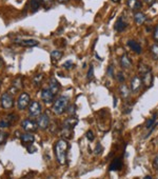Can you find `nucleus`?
<instances>
[{
  "label": "nucleus",
  "mask_w": 158,
  "mask_h": 179,
  "mask_svg": "<svg viewBox=\"0 0 158 179\" xmlns=\"http://www.w3.org/2000/svg\"><path fill=\"white\" fill-rule=\"evenodd\" d=\"M143 179H152V177H151V176H145Z\"/></svg>",
  "instance_id": "obj_40"
},
{
  "label": "nucleus",
  "mask_w": 158,
  "mask_h": 179,
  "mask_svg": "<svg viewBox=\"0 0 158 179\" xmlns=\"http://www.w3.org/2000/svg\"><path fill=\"white\" fill-rule=\"evenodd\" d=\"M20 139L23 144H28V143H32L35 141V136L31 133H24L23 135H21Z\"/></svg>",
  "instance_id": "obj_18"
},
{
  "label": "nucleus",
  "mask_w": 158,
  "mask_h": 179,
  "mask_svg": "<svg viewBox=\"0 0 158 179\" xmlns=\"http://www.w3.org/2000/svg\"><path fill=\"white\" fill-rule=\"evenodd\" d=\"M42 79H43V74H38V75H36L35 77L33 78V84L38 87V85H40V83L42 82Z\"/></svg>",
  "instance_id": "obj_25"
},
{
  "label": "nucleus",
  "mask_w": 158,
  "mask_h": 179,
  "mask_svg": "<svg viewBox=\"0 0 158 179\" xmlns=\"http://www.w3.org/2000/svg\"><path fill=\"white\" fill-rule=\"evenodd\" d=\"M134 19H135V22L140 25V24H143V23L145 22V20H147V16H145V14L141 13V12H138V13L134 14Z\"/></svg>",
  "instance_id": "obj_21"
},
{
  "label": "nucleus",
  "mask_w": 158,
  "mask_h": 179,
  "mask_svg": "<svg viewBox=\"0 0 158 179\" xmlns=\"http://www.w3.org/2000/svg\"><path fill=\"white\" fill-rule=\"evenodd\" d=\"M14 41L19 45H22V47H36V45L39 44V42L35 39H16Z\"/></svg>",
  "instance_id": "obj_11"
},
{
  "label": "nucleus",
  "mask_w": 158,
  "mask_h": 179,
  "mask_svg": "<svg viewBox=\"0 0 158 179\" xmlns=\"http://www.w3.org/2000/svg\"><path fill=\"white\" fill-rule=\"evenodd\" d=\"M40 6H41V0H30V6L32 12H36L39 9Z\"/></svg>",
  "instance_id": "obj_23"
},
{
  "label": "nucleus",
  "mask_w": 158,
  "mask_h": 179,
  "mask_svg": "<svg viewBox=\"0 0 158 179\" xmlns=\"http://www.w3.org/2000/svg\"><path fill=\"white\" fill-rule=\"evenodd\" d=\"M119 91H120V94H121V96H122V98L126 99L130 96V90H129L126 84H123L122 83V84L119 87Z\"/></svg>",
  "instance_id": "obj_22"
},
{
  "label": "nucleus",
  "mask_w": 158,
  "mask_h": 179,
  "mask_svg": "<svg viewBox=\"0 0 158 179\" xmlns=\"http://www.w3.org/2000/svg\"><path fill=\"white\" fill-rule=\"evenodd\" d=\"M122 160L120 158H115L112 163L110 164V170L111 171H120L122 169Z\"/></svg>",
  "instance_id": "obj_17"
},
{
  "label": "nucleus",
  "mask_w": 158,
  "mask_h": 179,
  "mask_svg": "<svg viewBox=\"0 0 158 179\" xmlns=\"http://www.w3.org/2000/svg\"><path fill=\"white\" fill-rule=\"evenodd\" d=\"M85 137L88 138V141H93L94 140V134H93L92 131H88L87 134H85Z\"/></svg>",
  "instance_id": "obj_30"
},
{
  "label": "nucleus",
  "mask_w": 158,
  "mask_h": 179,
  "mask_svg": "<svg viewBox=\"0 0 158 179\" xmlns=\"http://www.w3.org/2000/svg\"><path fill=\"white\" fill-rule=\"evenodd\" d=\"M69 0H58L59 3H66V2H68Z\"/></svg>",
  "instance_id": "obj_39"
},
{
  "label": "nucleus",
  "mask_w": 158,
  "mask_h": 179,
  "mask_svg": "<svg viewBox=\"0 0 158 179\" xmlns=\"http://www.w3.org/2000/svg\"><path fill=\"white\" fill-rule=\"evenodd\" d=\"M113 2H115V3H117V2H120V0H112Z\"/></svg>",
  "instance_id": "obj_42"
},
{
  "label": "nucleus",
  "mask_w": 158,
  "mask_h": 179,
  "mask_svg": "<svg viewBox=\"0 0 158 179\" xmlns=\"http://www.w3.org/2000/svg\"><path fill=\"white\" fill-rule=\"evenodd\" d=\"M142 75V78H141V82L143 83V85H145V88H151L153 84V74H152V71L148 70L147 72H145V73L141 74Z\"/></svg>",
  "instance_id": "obj_9"
},
{
  "label": "nucleus",
  "mask_w": 158,
  "mask_h": 179,
  "mask_svg": "<svg viewBox=\"0 0 158 179\" xmlns=\"http://www.w3.org/2000/svg\"><path fill=\"white\" fill-rule=\"evenodd\" d=\"M72 66H73V62H72V61H66V62H64L63 63V68L64 69H71Z\"/></svg>",
  "instance_id": "obj_33"
},
{
  "label": "nucleus",
  "mask_w": 158,
  "mask_h": 179,
  "mask_svg": "<svg viewBox=\"0 0 158 179\" xmlns=\"http://www.w3.org/2000/svg\"><path fill=\"white\" fill-rule=\"evenodd\" d=\"M107 75L111 76V77H113V65H110L109 68H107Z\"/></svg>",
  "instance_id": "obj_35"
},
{
  "label": "nucleus",
  "mask_w": 158,
  "mask_h": 179,
  "mask_svg": "<svg viewBox=\"0 0 158 179\" xmlns=\"http://www.w3.org/2000/svg\"><path fill=\"white\" fill-rule=\"evenodd\" d=\"M126 4L132 11H138L142 8V2L140 0H126Z\"/></svg>",
  "instance_id": "obj_16"
},
{
  "label": "nucleus",
  "mask_w": 158,
  "mask_h": 179,
  "mask_svg": "<svg viewBox=\"0 0 158 179\" xmlns=\"http://www.w3.org/2000/svg\"><path fill=\"white\" fill-rule=\"evenodd\" d=\"M38 128L42 129V130H45V129L47 128V126L50 125V118L49 116L47 115V114H42L41 116L39 117V119H38Z\"/></svg>",
  "instance_id": "obj_12"
},
{
  "label": "nucleus",
  "mask_w": 158,
  "mask_h": 179,
  "mask_svg": "<svg viewBox=\"0 0 158 179\" xmlns=\"http://www.w3.org/2000/svg\"><path fill=\"white\" fill-rule=\"evenodd\" d=\"M78 123V119L74 116L69 117L66 120H64L63 126H62V131H61V135L64 136L66 138H71L72 136V131L75 128L76 125Z\"/></svg>",
  "instance_id": "obj_3"
},
{
  "label": "nucleus",
  "mask_w": 158,
  "mask_h": 179,
  "mask_svg": "<svg viewBox=\"0 0 158 179\" xmlns=\"http://www.w3.org/2000/svg\"><path fill=\"white\" fill-rule=\"evenodd\" d=\"M14 106V98L11 93H3L1 96V106L3 109H11Z\"/></svg>",
  "instance_id": "obj_5"
},
{
  "label": "nucleus",
  "mask_w": 158,
  "mask_h": 179,
  "mask_svg": "<svg viewBox=\"0 0 158 179\" xmlns=\"http://www.w3.org/2000/svg\"><path fill=\"white\" fill-rule=\"evenodd\" d=\"M153 166H154L155 170L158 171V156L154 159V162H153Z\"/></svg>",
  "instance_id": "obj_36"
},
{
  "label": "nucleus",
  "mask_w": 158,
  "mask_h": 179,
  "mask_svg": "<svg viewBox=\"0 0 158 179\" xmlns=\"http://www.w3.org/2000/svg\"><path fill=\"white\" fill-rule=\"evenodd\" d=\"M141 84H142V82H141V79L138 77V76L133 77V79H132V81H131L132 92H134V93L138 92V91L140 90V88H141Z\"/></svg>",
  "instance_id": "obj_14"
},
{
  "label": "nucleus",
  "mask_w": 158,
  "mask_h": 179,
  "mask_svg": "<svg viewBox=\"0 0 158 179\" xmlns=\"http://www.w3.org/2000/svg\"><path fill=\"white\" fill-rule=\"evenodd\" d=\"M59 89H60V84L58 83V81L55 79V78H52L49 82V90L56 96L59 92Z\"/></svg>",
  "instance_id": "obj_13"
},
{
  "label": "nucleus",
  "mask_w": 158,
  "mask_h": 179,
  "mask_svg": "<svg viewBox=\"0 0 158 179\" xmlns=\"http://www.w3.org/2000/svg\"><path fill=\"white\" fill-rule=\"evenodd\" d=\"M0 85H1V81H0Z\"/></svg>",
  "instance_id": "obj_43"
},
{
  "label": "nucleus",
  "mask_w": 158,
  "mask_h": 179,
  "mask_svg": "<svg viewBox=\"0 0 158 179\" xmlns=\"http://www.w3.org/2000/svg\"><path fill=\"white\" fill-rule=\"evenodd\" d=\"M94 78V68H93L92 65L90 66V69H88V79H93Z\"/></svg>",
  "instance_id": "obj_28"
},
{
  "label": "nucleus",
  "mask_w": 158,
  "mask_h": 179,
  "mask_svg": "<svg viewBox=\"0 0 158 179\" xmlns=\"http://www.w3.org/2000/svg\"><path fill=\"white\" fill-rule=\"evenodd\" d=\"M62 57V52L61 51H53L51 53V59L54 62L58 61L59 59H61Z\"/></svg>",
  "instance_id": "obj_24"
},
{
  "label": "nucleus",
  "mask_w": 158,
  "mask_h": 179,
  "mask_svg": "<svg viewBox=\"0 0 158 179\" xmlns=\"http://www.w3.org/2000/svg\"><path fill=\"white\" fill-rule=\"evenodd\" d=\"M151 54L154 59H158V44H153L150 47Z\"/></svg>",
  "instance_id": "obj_26"
},
{
  "label": "nucleus",
  "mask_w": 158,
  "mask_h": 179,
  "mask_svg": "<svg viewBox=\"0 0 158 179\" xmlns=\"http://www.w3.org/2000/svg\"><path fill=\"white\" fill-rule=\"evenodd\" d=\"M53 2H54V0H41V3H43L47 6H50L51 4H53Z\"/></svg>",
  "instance_id": "obj_34"
},
{
  "label": "nucleus",
  "mask_w": 158,
  "mask_h": 179,
  "mask_svg": "<svg viewBox=\"0 0 158 179\" xmlns=\"http://www.w3.org/2000/svg\"><path fill=\"white\" fill-rule=\"evenodd\" d=\"M21 126L25 132H35L38 129L37 122L31 120V119H24V120L21 121Z\"/></svg>",
  "instance_id": "obj_8"
},
{
  "label": "nucleus",
  "mask_w": 158,
  "mask_h": 179,
  "mask_svg": "<svg viewBox=\"0 0 158 179\" xmlns=\"http://www.w3.org/2000/svg\"><path fill=\"white\" fill-rule=\"evenodd\" d=\"M36 151H37V150H36V147H32V145H31V147H28V153H35Z\"/></svg>",
  "instance_id": "obj_37"
},
{
  "label": "nucleus",
  "mask_w": 158,
  "mask_h": 179,
  "mask_svg": "<svg viewBox=\"0 0 158 179\" xmlns=\"http://www.w3.org/2000/svg\"><path fill=\"white\" fill-rule=\"evenodd\" d=\"M28 113L32 118H37L41 115V106L38 101H32L28 106Z\"/></svg>",
  "instance_id": "obj_4"
},
{
  "label": "nucleus",
  "mask_w": 158,
  "mask_h": 179,
  "mask_svg": "<svg viewBox=\"0 0 158 179\" xmlns=\"http://www.w3.org/2000/svg\"><path fill=\"white\" fill-rule=\"evenodd\" d=\"M69 143L66 140L60 139L58 140L55 145V154H56V158L59 164L64 166L66 162V151H68Z\"/></svg>",
  "instance_id": "obj_1"
},
{
  "label": "nucleus",
  "mask_w": 158,
  "mask_h": 179,
  "mask_svg": "<svg viewBox=\"0 0 158 179\" xmlns=\"http://www.w3.org/2000/svg\"><path fill=\"white\" fill-rule=\"evenodd\" d=\"M102 151H103V147H102L100 143H97L96 147H95V150H94V154L99 155V154H101Z\"/></svg>",
  "instance_id": "obj_27"
},
{
  "label": "nucleus",
  "mask_w": 158,
  "mask_h": 179,
  "mask_svg": "<svg viewBox=\"0 0 158 179\" xmlns=\"http://www.w3.org/2000/svg\"><path fill=\"white\" fill-rule=\"evenodd\" d=\"M126 27H128V22H126V20L123 18V16H121V17L118 19V21L115 23L114 28L117 32H122V31L126 30Z\"/></svg>",
  "instance_id": "obj_15"
},
{
  "label": "nucleus",
  "mask_w": 158,
  "mask_h": 179,
  "mask_svg": "<svg viewBox=\"0 0 158 179\" xmlns=\"http://www.w3.org/2000/svg\"><path fill=\"white\" fill-rule=\"evenodd\" d=\"M117 79L120 83H123L124 82V75L122 72H118V74H117Z\"/></svg>",
  "instance_id": "obj_31"
},
{
  "label": "nucleus",
  "mask_w": 158,
  "mask_h": 179,
  "mask_svg": "<svg viewBox=\"0 0 158 179\" xmlns=\"http://www.w3.org/2000/svg\"><path fill=\"white\" fill-rule=\"evenodd\" d=\"M16 119H17V117L15 116V114H9V115H6L2 119H0V129L9 128Z\"/></svg>",
  "instance_id": "obj_7"
},
{
  "label": "nucleus",
  "mask_w": 158,
  "mask_h": 179,
  "mask_svg": "<svg viewBox=\"0 0 158 179\" xmlns=\"http://www.w3.org/2000/svg\"><path fill=\"white\" fill-rule=\"evenodd\" d=\"M69 106V98L66 96H60L58 97L56 100H55L54 104H53L52 111L55 115L59 116L62 115L64 112L68 110Z\"/></svg>",
  "instance_id": "obj_2"
},
{
  "label": "nucleus",
  "mask_w": 158,
  "mask_h": 179,
  "mask_svg": "<svg viewBox=\"0 0 158 179\" xmlns=\"http://www.w3.org/2000/svg\"><path fill=\"white\" fill-rule=\"evenodd\" d=\"M156 1H157V0H145V3H148L149 6H152V4H154Z\"/></svg>",
  "instance_id": "obj_38"
},
{
  "label": "nucleus",
  "mask_w": 158,
  "mask_h": 179,
  "mask_svg": "<svg viewBox=\"0 0 158 179\" xmlns=\"http://www.w3.org/2000/svg\"><path fill=\"white\" fill-rule=\"evenodd\" d=\"M31 103V97L28 93H22V94L19 96L17 106L19 110H25L26 107H28Z\"/></svg>",
  "instance_id": "obj_6"
},
{
  "label": "nucleus",
  "mask_w": 158,
  "mask_h": 179,
  "mask_svg": "<svg viewBox=\"0 0 158 179\" xmlns=\"http://www.w3.org/2000/svg\"><path fill=\"white\" fill-rule=\"evenodd\" d=\"M54 97L55 95L50 91L49 89H45L41 92V99L43 100L44 103L47 104H51L54 101Z\"/></svg>",
  "instance_id": "obj_10"
},
{
  "label": "nucleus",
  "mask_w": 158,
  "mask_h": 179,
  "mask_svg": "<svg viewBox=\"0 0 158 179\" xmlns=\"http://www.w3.org/2000/svg\"><path fill=\"white\" fill-rule=\"evenodd\" d=\"M128 45L131 47V50L133 52H135L136 54H140L141 53V45L138 43L135 40H129Z\"/></svg>",
  "instance_id": "obj_19"
},
{
  "label": "nucleus",
  "mask_w": 158,
  "mask_h": 179,
  "mask_svg": "<svg viewBox=\"0 0 158 179\" xmlns=\"http://www.w3.org/2000/svg\"><path fill=\"white\" fill-rule=\"evenodd\" d=\"M153 37H154L155 41L158 42V24L154 28V32H153Z\"/></svg>",
  "instance_id": "obj_32"
},
{
  "label": "nucleus",
  "mask_w": 158,
  "mask_h": 179,
  "mask_svg": "<svg viewBox=\"0 0 158 179\" xmlns=\"http://www.w3.org/2000/svg\"><path fill=\"white\" fill-rule=\"evenodd\" d=\"M120 64L124 69H130L132 66V60L128 55H122L120 57Z\"/></svg>",
  "instance_id": "obj_20"
},
{
  "label": "nucleus",
  "mask_w": 158,
  "mask_h": 179,
  "mask_svg": "<svg viewBox=\"0 0 158 179\" xmlns=\"http://www.w3.org/2000/svg\"><path fill=\"white\" fill-rule=\"evenodd\" d=\"M6 138H8V134L4 132H1L0 131V144H2L4 141L6 140Z\"/></svg>",
  "instance_id": "obj_29"
},
{
  "label": "nucleus",
  "mask_w": 158,
  "mask_h": 179,
  "mask_svg": "<svg viewBox=\"0 0 158 179\" xmlns=\"http://www.w3.org/2000/svg\"><path fill=\"white\" fill-rule=\"evenodd\" d=\"M47 179H55V177H54V176H49V177H47Z\"/></svg>",
  "instance_id": "obj_41"
}]
</instances>
